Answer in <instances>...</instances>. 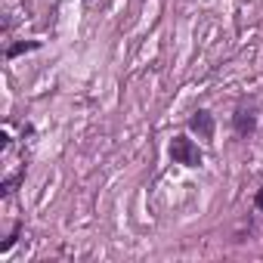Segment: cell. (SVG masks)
<instances>
[{"mask_svg": "<svg viewBox=\"0 0 263 263\" xmlns=\"http://www.w3.org/2000/svg\"><path fill=\"white\" fill-rule=\"evenodd\" d=\"M235 127L241 130V134H245V130H254V118H251V115H245V111H238V118H235Z\"/></svg>", "mask_w": 263, "mask_h": 263, "instance_id": "3", "label": "cell"}, {"mask_svg": "<svg viewBox=\"0 0 263 263\" xmlns=\"http://www.w3.org/2000/svg\"><path fill=\"white\" fill-rule=\"evenodd\" d=\"M37 44H16L13 50H10V56H19V53H28V50H34Z\"/></svg>", "mask_w": 263, "mask_h": 263, "instance_id": "4", "label": "cell"}, {"mask_svg": "<svg viewBox=\"0 0 263 263\" xmlns=\"http://www.w3.org/2000/svg\"><path fill=\"white\" fill-rule=\"evenodd\" d=\"M171 158H174L177 164H186V167H198V164H201L198 146H195L192 140H186V137H177V140L171 143Z\"/></svg>", "mask_w": 263, "mask_h": 263, "instance_id": "1", "label": "cell"}, {"mask_svg": "<svg viewBox=\"0 0 263 263\" xmlns=\"http://www.w3.org/2000/svg\"><path fill=\"white\" fill-rule=\"evenodd\" d=\"M189 127L195 130L198 137H204V140H211V137H214V118H211L208 111H195V118L189 121Z\"/></svg>", "mask_w": 263, "mask_h": 263, "instance_id": "2", "label": "cell"}, {"mask_svg": "<svg viewBox=\"0 0 263 263\" xmlns=\"http://www.w3.org/2000/svg\"><path fill=\"white\" fill-rule=\"evenodd\" d=\"M254 204H257V208H260V211H263V186H260V189H257V198H254Z\"/></svg>", "mask_w": 263, "mask_h": 263, "instance_id": "5", "label": "cell"}]
</instances>
